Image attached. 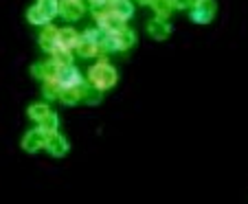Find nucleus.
<instances>
[{
	"instance_id": "obj_1",
	"label": "nucleus",
	"mask_w": 248,
	"mask_h": 204,
	"mask_svg": "<svg viewBox=\"0 0 248 204\" xmlns=\"http://www.w3.org/2000/svg\"><path fill=\"white\" fill-rule=\"evenodd\" d=\"M117 77H119L117 70H114V66H110L108 62H106V55L99 57L97 64L90 66V70H88V84L103 90V93L117 84Z\"/></svg>"
},
{
	"instance_id": "obj_2",
	"label": "nucleus",
	"mask_w": 248,
	"mask_h": 204,
	"mask_svg": "<svg viewBox=\"0 0 248 204\" xmlns=\"http://www.w3.org/2000/svg\"><path fill=\"white\" fill-rule=\"evenodd\" d=\"M97 37H99V27L97 29H86L84 33H79L75 44V53L84 60L90 57H99V47H97Z\"/></svg>"
},
{
	"instance_id": "obj_3",
	"label": "nucleus",
	"mask_w": 248,
	"mask_h": 204,
	"mask_svg": "<svg viewBox=\"0 0 248 204\" xmlns=\"http://www.w3.org/2000/svg\"><path fill=\"white\" fill-rule=\"evenodd\" d=\"M216 0H193V5L189 7V14L196 24H209L216 16Z\"/></svg>"
},
{
	"instance_id": "obj_4",
	"label": "nucleus",
	"mask_w": 248,
	"mask_h": 204,
	"mask_svg": "<svg viewBox=\"0 0 248 204\" xmlns=\"http://www.w3.org/2000/svg\"><path fill=\"white\" fill-rule=\"evenodd\" d=\"M86 5L84 0H60V9H57V16H62L68 22H75L84 16Z\"/></svg>"
},
{
	"instance_id": "obj_5",
	"label": "nucleus",
	"mask_w": 248,
	"mask_h": 204,
	"mask_svg": "<svg viewBox=\"0 0 248 204\" xmlns=\"http://www.w3.org/2000/svg\"><path fill=\"white\" fill-rule=\"evenodd\" d=\"M44 143H46V134H44L40 127L35 130H29L22 139V149L29 154H38L40 149H44Z\"/></svg>"
},
{
	"instance_id": "obj_6",
	"label": "nucleus",
	"mask_w": 248,
	"mask_h": 204,
	"mask_svg": "<svg viewBox=\"0 0 248 204\" xmlns=\"http://www.w3.org/2000/svg\"><path fill=\"white\" fill-rule=\"evenodd\" d=\"M57 81H60L62 86H79V84H84L86 79L81 77V73H79V68H77V66L64 64V66H60Z\"/></svg>"
},
{
	"instance_id": "obj_7",
	"label": "nucleus",
	"mask_w": 248,
	"mask_h": 204,
	"mask_svg": "<svg viewBox=\"0 0 248 204\" xmlns=\"http://www.w3.org/2000/svg\"><path fill=\"white\" fill-rule=\"evenodd\" d=\"M44 149H46L51 156L62 158V156H66V154H68V141H66L62 134L53 132V134H46V143H44Z\"/></svg>"
},
{
	"instance_id": "obj_8",
	"label": "nucleus",
	"mask_w": 248,
	"mask_h": 204,
	"mask_svg": "<svg viewBox=\"0 0 248 204\" xmlns=\"http://www.w3.org/2000/svg\"><path fill=\"white\" fill-rule=\"evenodd\" d=\"M86 86H88V81H84V84H79V86H64L60 93V101L64 103V106H77V103L81 101V97H84Z\"/></svg>"
},
{
	"instance_id": "obj_9",
	"label": "nucleus",
	"mask_w": 248,
	"mask_h": 204,
	"mask_svg": "<svg viewBox=\"0 0 248 204\" xmlns=\"http://www.w3.org/2000/svg\"><path fill=\"white\" fill-rule=\"evenodd\" d=\"M97 22H99V29H101V31H108V33H117L119 29L125 27V20H123L121 16L114 14L112 9H108L101 18H97Z\"/></svg>"
},
{
	"instance_id": "obj_10",
	"label": "nucleus",
	"mask_w": 248,
	"mask_h": 204,
	"mask_svg": "<svg viewBox=\"0 0 248 204\" xmlns=\"http://www.w3.org/2000/svg\"><path fill=\"white\" fill-rule=\"evenodd\" d=\"M147 33H150L152 40L163 42V40H167V37L171 35V24H169L167 20L154 18V20H150V24H147Z\"/></svg>"
},
{
	"instance_id": "obj_11",
	"label": "nucleus",
	"mask_w": 248,
	"mask_h": 204,
	"mask_svg": "<svg viewBox=\"0 0 248 204\" xmlns=\"http://www.w3.org/2000/svg\"><path fill=\"white\" fill-rule=\"evenodd\" d=\"M134 44H136V33L132 31L130 27H123V29H119V31L114 33V47H117L119 53L132 48Z\"/></svg>"
},
{
	"instance_id": "obj_12",
	"label": "nucleus",
	"mask_w": 248,
	"mask_h": 204,
	"mask_svg": "<svg viewBox=\"0 0 248 204\" xmlns=\"http://www.w3.org/2000/svg\"><path fill=\"white\" fill-rule=\"evenodd\" d=\"M77 37H79V33H77L73 27L57 29V47H64V48H70V51H75Z\"/></svg>"
},
{
	"instance_id": "obj_13",
	"label": "nucleus",
	"mask_w": 248,
	"mask_h": 204,
	"mask_svg": "<svg viewBox=\"0 0 248 204\" xmlns=\"http://www.w3.org/2000/svg\"><path fill=\"white\" fill-rule=\"evenodd\" d=\"M55 47H57V29L48 22L46 27H44L42 35H40V48L46 51V53H51Z\"/></svg>"
},
{
	"instance_id": "obj_14",
	"label": "nucleus",
	"mask_w": 248,
	"mask_h": 204,
	"mask_svg": "<svg viewBox=\"0 0 248 204\" xmlns=\"http://www.w3.org/2000/svg\"><path fill=\"white\" fill-rule=\"evenodd\" d=\"M110 9L117 16H121L123 20H130L134 16V5L132 0H110Z\"/></svg>"
},
{
	"instance_id": "obj_15",
	"label": "nucleus",
	"mask_w": 248,
	"mask_h": 204,
	"mask_svg": "<svg viewBox=\"0 0 248 204\" xmlns=\"http://www.w3.org/2000/svg\"><path fill=\"white\" fill-rule=\"evenodd\" d=\"M150 7L154 9L156 18H160V20H167L169 16L173 14V9H176L171 0H154V2H152Z\"/></svg>"
},
{
	"instance_id": "obj_16",
	"label": "nucleus",
	"mask_w": 248,
	"mask_h": 204,
	"mask_svg": "<svg viewBox=\"0 0 248 204\" xmlns=\"http://www.w3.org/2000/svg\"><path fill=\"white\" fill-rule=\"evenodd\" d=\"M27 20H29L31 24H35V27H46V24L51 22V20H48V16L44 14V11L40 9L38 5H33L31 9L27 11Z\"/></svg>"
},
{
	"instance_id": "obj_17",
	"label": "nucleus",
	"mask_w": 248,
	"mask_h": 204,
	"mask_svg": "<svg viewBox=\"0 0 248 204\" xmlns=\"http://www.w3.org/2000/svg\"><path fill=\"white\" fill-rule=\"evenodd\" d=\"M64 86L57 81V79H46V81H42V93L44 97L48 99V101H53V99H60V93Z\"/></svg>"
},
{
	"instance_id": "obj_18",
	"label": "nucleus",
	"mask_w": 248,
	"mask_h": 204,
	"mask_svg": "<svg viewBox=\"0 0 248 204\" xmlns=\"http://www.w3.org/2000/svg\"><path fill=\"white\" fill-rule=\"evenodd\" d=\"M40 130L44 132V134H53V132H57V126H60V119H57L55 112H48L46 116H44L42 121H38Z\"/></svg>"
},
{
	"instance_id": "obj_19",
	"label": "nucleus",
	"mask_w": 248,
	"mask_h": 204,
	"mask_svg": "<svg viewBox=\"0 0 248 204\" xmlns=\"http://www.w3.org/2000/svg\"><path fill=\"white\" fill-rule=\"evenodd\" d=\"M51 60L57 62L60 66L73 64V51H70V48H64V47H55V48L51 51Z\"/></svg>"
},
{
	"instance_id": "obj_20",
	"label": "nucleus",
	"mask_w": 248,
	"mask_h": 204,
	"mask_svg": "<svg viewBox=\"0 0 248 204\" xmlns=\"http://www.w3.org/2000/svg\"><path fill=\"white\" fill-rule=\"evenodd\" d=\"M48 112H51V108H48L46 103H33V106H29L27 114H29V119H31V121H35V123H38V121H42Z\"/></svg>"
},
{
	"instance_id": "obj_21",
	"label": "nucleus",
	"mask_w": 248,
	"mask_h": 204,
	"mask_svg": "<svg viewBox=\"0 0 248 204\" xmlns=\"http://www.w3.org/2000/svg\"><path fill=\"white\" fill-rule=\"evenodd\" d=\"M101 99H103V90H99V88H94V86H86V90H84V97H81V101H86L88 106H97V103H101Z\"/></svg>"
},
{
	"instance_id": "obj_22",
	"label": "nucleus",
	"mask_w": 248,
	"mask_h": 204,
	"mask_svg": "<svg viewBox=\"0 0 248 204\" xmlns=\"http://www.w3.org/2000/svg\"><path fill=\"white\" fill-rule=\"evenodd\" d=\"M35 5L48 16V20H53L57 16V9H60V0H38Z\"/></svg>"
},
{
	"instance_id": "obj_23",
	"label": "nucleus",
	"mask_w": 248,
	"mask_h": 204,
	"mask_svg": "<svg viewBox=\"0 0 248 204\" xmlns=\"http://www.w3.org/2000/svg\"><path fill=\"white\" fill-rule=\"evenodd\" d=\"M57 73H60V64H57V62L48 60L42 64V81H46V79H57Z\"/></svg>"
},
{
	"instance_id": "obj_24",
	"label": "nucleus",
	"mask_w": 248,
	"mask_h": 204,
	"mask_svg": "<svg viewBox=\"0 0 248 204\" xmlns=\"http://www.w3.org/2000/svg\"><path fill=\"white\" fill-rule=\"evenodd\" d=\"M176 9H189L193 5V0H171Z\"/></svg>"
},
{
	"instance_id": "obj_25",
	"label": "nucleus",
	"mask_w": 248,
	"mask_h": 204,
	"mask_svg": "<svg viewBox=\"0 0 248 204\" xmlns=\"http://www.w3.org/2000/svg\"><path fill=\"white\" fill-rule=\"evenodd\" d=\"M31 75H33L35 79H40V81H42V64L31 66Z\"/></svg>"
},
{
	"instance_id": "obj_26",
	"label": "nucleus",
	"mask_w": 248,
	"mask_h": 204,
	"mask_svg": "<svg viewBox=\"0 0 248 204\" xmlns=\"http://www.w3.org/2000/svg\"><path fill=\"white\" fill-rule=\"evenodd\" d=\"M136 2H139V5H143V7H150L154 0H136Z\"/></svg>"
},
{
	"instance_id": "obj_27",
	"label": "nucleus",
	"mask_w": 248,
	"mask_h": 204,
	"mask_svg": "<svg viewBox=\"0 0 248 204\" xmlns=\"http://www.w3.org/2000/svg\"><path fill=\"white\" fill-rule=\"evenodd\" d=\"M108 2H110V0H108Z\"/></svg>"
}]
</instances>
